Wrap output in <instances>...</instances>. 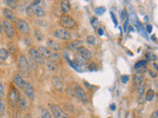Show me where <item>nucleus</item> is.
<instances>
[{
	"label": "nucleus",
	"instance_id": "f257e3e1",
	"mask_svg": "<svg viewBox=\"0 0 158 118\" xmlns=\"http://www.w3.org/2000/svg\"><path fill=\"white\" fill-rule=\"evenodd\" d=\"M18 69L19 72L23 75L24 77H29L31 73V67L29 65L28 59L25 57V55H20L19 59H18Z\"/></svg>",
	"mask_w": 158,
	"mask_h": 118
},
{
	"label": "nucleus",
	"instance_id": "f03ea898",
	"mask_svg": "<svg viewBox=\"0 0 158 118\" xmlns=\"http://www.w3.org/2000/svg\"><path fill=\"white\" fill-rule=\"evenodd\" d=\"M59 24L64 29H75L77 26V23L72 17L67 14H63L59 19Z\"/></svg>",
	"mask_w": 158,
	"mask_h": 118
},
{
	"label": "nucleus",
	"instance_id": "7ed1b4c3",
	"mask_svg": "<svg viewBox=\"0 0 158 118\" xmlns=\"http://www.w3.org/2000/svg\"><path fill=\"white\" fill-rule=\"evenodd\" d=\"M2 24H3V32L6 37H9V39L14 37L15 29H14V26L12 25V23L9 22L8 20H4V21L2 22Z\"/></svg>",
	"mask_w": 158,
	"mask_h": 118
},
{
	"label": "nucleus",
	"instance_id": "20e7f679",
	"mask_svg": "<svg viewBox=\"0 0 158 118\" xmlns=\"http://www.w3.org/2000/svg\"><path fill=\"white\" fill-rule=\"evenodd\" d=\"M74 91V95L79 101H83V102H87L88 101V97H87V93H86V91L82 88L81 86L79 85H76L73 89Z\"/></svg>",
	"mask_w": 158,
	"mask_h": 118
},
{
	"label": "nucleus",
	"instance_id": "39448f33",
	"mask_svg": "<svg viewBox=\"0 0 158 118\" xmlns=\"http://www.w3.org/2000/svg\"><path fill=\"white\" fill-rule=\"evenodd\" d=\"M53 35H54L55 39H58L61 41H67L71 39V34L68 32L65 29H59V30H56L54 33H53Z\"/></svg>",
	"mask_w": 158,
	"mask_h": 118
},
{
	"label": "nucleus",
	"instance_id": "423d86ee",
	"mask_svg": "<svg viewBox=\"0 0 158 118\" xmlns=\"http://www.w3.org/2000/svg\"><path fill=\"white\" fill-rule=\"evenodd\" d=\"M16 26L17 29L19 30V32L22 35H29L31 33L30 27H29L28 23L23 19H17L16 21Z\"/></svg>",
	"mask_w": 158,
	"mask_h": 118
},
{
	"label": "nucleus",
	"instance_id": "0eeeda50",
	"mask_svg": "<svg viewBox=\"0 0 158 118\" xmlns=\"http://www.w3.org/2000/svg\"><path fill=\"white\" fill-rule=\"evenodd\" d=\"M29 53H30V57L32 58L37 64H40V65H43L44 64V60L42 57V55L40 54V52L38 51V49H36L35 47H31L29 49Z\"/></svg>",
	"mask_w": 158,
	"mask_h": 118
},
{
	"label": "nucleus",
	"instance_id": "6e6552de",
	"mask_svg": "<svg viewBox=\"0 0 158 118\" xmlns=\"http://www.w3.org/2000/svg\"><path fill=\"white\" fill-rule=\"evenodd\" d=\"M19 99H20V93H19V92H18V90L15 88H12L10 91V93H9V95H8L9 103H10L12 106H15L16 104H18Z\"/></svg>",
	"mask_w": 158,
	"mask_h": 118
},
{
	"label": "nucleus",
	"instance_id": "1a4fd4ad",
	"mask_svg": "<svg viewBox=\"0 0 158 118\" xmlns=\"http://www.w3.org/2000/svg\"><path fill=\"white\" fill-rule=\"evenodd\" d=\"M50 111H52L54 118H68L67 114H66V113L61 109V106L58 105L52 104V105H50Z\"/></svg>",
	"mask_w": 158,
	"mask_h": 118
},
{
	"label": "nucleus",
	"instance_id": "9d476101",
	"mask_svg": "<svg viewBox=\"0 0 158 118\" xmlns=\"http://www.w3.org/2000/svg\"><path fill=\"white\" fill-rule=\"evenodd\" d=\"M12 81H13V84H14L18 89H20V90H24V89H25L27 82L24 80V78L22 77L21 75L15 74Z\"/></svg>",
	"mask_w": 158,
	"mask_h": 118
},
{
	"label": "nucleus",
	"instance_id": "9b49d317",
	"mask_svg": "<svg viewBox=\"0 0 158 118\" xmlns=\"http://www.w3.org/2000/svg\"><path fill=\"white\" fill-rule=\"evenodd\" d=\"M77 52L79 53L80 57L85 60V61L92 58V53H91V51L89 50L88 48L84 47V46H79V47L77 48Z\"/></svg>",
	"mask_w": 158,
	"mask_h": 118
},
{
	"label": "nucleus",
	"instance_id": "f8f14e48",
	"mask_svg": "<svg viewBox=\"0 0 158 118\" xmlns=\"http://www.w3.org/2000/svg\"><path fill=\"white\" fill-rule=\"evenodd\" d=\"M31 9H32V13L35 15V16L42 18L46 15V12H44V8L42 7L41 5H37V4H31L30 5Z\"/></svg>",
	"mask_w": 158,
	"mask_h": 118
},
{
	"label": "nucleus",
	"instance_id": "ddd939ff",
	"mask_svg": "<svg viewBox=\"0 0 158 118\" xmlns=\"http://www.w3.org/2000/svg\"><path fill=\"white\" fill-rule=\"evenodd\" d=\"M46 45H48V48L50 50H52L53 52H58V51L61 50V45L58 43L57 41H53L52 39H48L46 41Z\"/></svg>",
	"mask_w": 158,
	"mask_h": 118
},
{
	"label": "nucleus",
	"instance_id": "4468645a",
	"mask_svg": "<svg viewBox=\"0 0 158 118\" xmlns=\"http://www.w3.org/2000/svg\"><path fill=\"white\" fill-rule=\"evenodd\" d=\"M3 15L4 17L6 18V20H8L9 22H16L17 21V18L15 13L13 12V10H11L10 8H4L3 9Z\"/></svg>",
	"mask_w": 158,
	"mask_h": 118
},
{
	"label": "nucleus",
	"instance_id": "2eb2a0df",
	"mask_svg": "<svg viewBox=\"0 0 158 118\" xmlns=\"http://www.w3.org/2000/svg\"><path fill=\"white\" fill-rule=\"evenodd\" d=\"M24 92H25V95L29 97L30 99H34L35 97V91H34V87L32 86L30 83H27L26 87L24 89Z\"/></svg>",
	"mask_w": 158,
	"mask_h": 118
},
{
	"label": "nucleus",
	"instance_id": "dca6fc26",
	"mask_svg": "<svg viewBox=\"0 0 158 118\" xmlns=\"http://www.w3.org/2000/svg\"><path fill=\"white\" fill-rule=\"evenodd\" d=\"M38 51L40 52V54L42 55L43 58H50V54H52V51L48 49V47H46V46H39Z\"/></svg>",
	"mask_w": 158,
	"mask_h": 118
},
{
	"label": "nucleus",
	"instance_id": "f3484780",
	"mask_svg": "<svg viewBox=\"0 0 158 118\" xmlns=\"http://www.w3.org/2000/svg\"><path fill=\"white\" fill-rule=\"evenodd\" d=\"M143 81H144V75L142 73H136L134 75V77H133V82H134V84L137 87L141 86Z\"/></svg>",
	"mask_w": 158,
	"mask_h": 118
},
{
	"label": "nucleus",
	"instance_id": "a211bd4d",
	"mask_svg": "<svg viewBox=\"0 0 158 118\" xmlns=\"http://www.w3.org/2000/svg\"><path fill=\"white\" fill-rule=\"evenodd\" d=\"M61 11L63 12V14L68 13L71 9L70 2L67 1V0H63V1H61Z\"/></svg>",
	"mask_w": 158,
	"mask_h": 118
},
{
	"label": "nucleus",
	"instance_id": "6ab92c4d",
	"mask_svg": "<svg viewBox=\"0 0 158 118\" xmlns=\"http://www.w3.org/2000/svg\"><path fill=\"white\" fill-rule=\"evenodd\" d=\"M52 84H53V87L55 88V90L59 91V92L62 91V83L57 77L52 78Z\"/></svg>",
	"mask_w": 158,
	"mask_h": 118
},
{
	"label": "nucleus",
	"instance_id": "aec40b11",
	"mask_svg": "<svg viewBox=\"0 0 158 118\" xmlns=\"http://www.w3.org/2000/svg\"><path fill=\"white\" fill-rule=\"evenodd\" d=\"M80 43H81V42L78 41H71L67 44V45H66V48H67L68 50H77V48L79 47Z\"/></svg>",
	"mask_w": 158,
	"mask_h": 118
},
{
	"label": "nucleus",
	"instance_id": "412c9836",
	"mask_svg": "<svg viewBox=\"0 0 158 118\" xmlns=\"http://www.w3.org/2000/svg\"><path fill=\"white\" fill-rule=\"evenodd\" d=\"M44 64H46V68H48V70L52 71V72H54V71L57 70V65L55 64V62L50 61V60H48L46 62H44Z\"/></svg>",
	"mask_w": 158,
	"mask_h": 118
},
{
	"label": "nucleus",
	"instance_id": "4be33fe9",
	"mask_svg": "<svg viewBox=\"0 0 158 118\" xmlns=\"http://www.w3.org/2000/svg\"><path fill=\"white\" fill-rule=\"evenodd\" d=\"M9 57V51L5 48H0V61H5Z\"/></svg>",
	"mask_w": 158,
	"mask_h": 118
},
{
	"label": "nucleus",
	"instance_id": "5701e85b",
	"mask_svg": "<svg viewBox=\"0 0 158 118\" xmlns=\"http://www.w3.org/2000/svg\"><path fill=\"white\" fill-rule=\"evenodd\" d=\"M146 63H147L146 60H141V61H137L136 63L134 64V69L135 70H139V69L146 67Z\"/></svg>",
	"mask_w": 158,
	"mask_h": 118
},
{
	"label": "nucleus",
	"instance_id": "b1692460",
	"mask_svg": "<svg viewBox=\"0 0 158 118\" xmlns=\"http://www.w3.org/2000/svg\"><path fill=\"white\" fill-rule=\"evenodd\" d=\"M154 95H155L154 91H153L152 89H149V90L147 91V93H146V95H145L146 101H151L153 99H154Z\"/></svg>",
	"mask_w": 158,
	"mask_h": 118
},
{
	"label": "nucleus",
	"instance_id": "393cba45",
	"mask_svg": "<svg viewBox=\"0 0 158 118\" xmlns=\"http://www.w3.org/2000/svg\"><path fill=\"white\" fill-rule=\"evenodd\" d=\"M4 2L7 4L8 7L11 8V10H12V9H17L18 7V2L15 1V0H6V1Z\"/></svg>",
	"mask_w": 158,
	"mask_h": 118
},
{
	"label": "nucleus",
	"instance_id": "a878e982",
	"mask_svg": "<svg viewBox=\"0 0 158 118\" xmlns=\"http://www.w3.org/2000/svg\"><path fill=\"white\" fill-rule=\"evenodd\" d=\"M18 105H19L20 109H21V110H24V109L26 108V105H27L26 99H24V97H20V99H19V101H18Z\"/></svg>",
	"mask_w": 158,
	"mask_h": 118
},
{
	"label": "nucleus",
	"instance_id": "bb28decb",
	"mask_svg": "<svg viewBox=\"0 0 158 118\" xmlns=\"http://www.w3.org/2000/svg\"><path fill=\"white\" fill-rule=\"evenodd\" d=\"M86 42H87V44H89V45L94 46L96 44V39L93 35H89V37H87V39H86Z\"/></svg>",
	"mask_w": 158,
	"mask_h": 118
},
{
	"label": "nucleus",
	"instance_id": "cd10ccee",
	"mask_svg": "<svg viewBox=\"0 0 158 118\" xmlns=\"http://www.w3.org/2000/svg\"><path fill=\"white\" fill-rule=\"evenodd\" d=\"M59 58H61V56H59V54L57 52H52V54H50V58H48V60H50V61H58Z\"/></svg>",
	"mask_w": 158,
	"mask_h": 118
},
{
	"label": "nucleus",
	"instance_id": "c85d7f7f",
	"mask_svg": "<svg viewBox=\"0 0 158 118\" xmlns=\"http://www.w3.org/2000/svg\"><path fill=\"white\" fill-rule=\"evenodd\" d=\"M90 23H91V26H92L94 29H97L98 27H99V20H98V18H96V17L91 18Z\"/></svg>",
	"mask_w": 158,
	"mask_h": 118
},
{
	"label": "nucleus",
	"instance_id": "c756f323",
	"mask_svg": "<svg viewBox=\"0 0 158 118\" xmlns=\"http://www.w3.org/2000/svg\"><path fill=\"white\" fill-rule=\"evenodd\" d=\"M41 116H42V118H52V115H50V111H48V109H46V108L42 109V111H41Z\"/></svg>",
	"mask_w": 158,
	"mask_h": 118
},
{
	"label": "nucleus",
	"instance_id": "7c9ffc66",
	"mask_svg": "<svg viewBox=\"0 0 158 118\" xmlns=\"http://www.w3.org/2000/svg\"><path fill=\"white\" fill-rule=\"evenodd\" d=\"M5 103H4L3 99H0V115H3L5 112Z\"/></svg>",
	"mask_w": 158,
	"mask_h": 118
},
{
	"label": "nucleus",
	"instance_id": "2f4dec72",
	"mask_svg": "<svg viewBox=\"0 0 158 118\" xmlns=\"http://www.w3.org/2000/svg\"><path fill=\"white\" fill-rule=\"evenodd\" d=\"M106 11V8L105 7H97L95 8V13L97 15H103Z\"/></svg>",
	"mask_w": 158,
	"mask_h": 118
},
{
	"label": "nucleus",
	"instance_id": "473e14b6",
	"mask_svg": "<svg viewBox=\"0 0 158 118\" xmlns=\"http://www.w3.org/2000/svg\"><path fill=\"white\" fill-rule=\"evenodd\" d=\"M137 92H139V99H141L142 97H143V95H144V87L142 86V85L139 87V91H137Z\"/></svg>",
	"mask_w": 158,
	"mask_h": 118
},
{
	"label": "nucleus",
	"instance_id": "72a5a7b5",
	"mask_svg": "<svg viewBox=\"0 0 158 118\" xmlns=\"http://www.w3.org/2000/svg\"><path fill=\"white\" fill-rule=\"evenodd\" d=\"M35 37H36V39H37L38 41H40L43 39V34H42V33L40 32L39 30H36L35 31Z\"/></svg>",
	"mask_w": 158,
	"mask_h": 118
},
{
	"label": "nucleus",
	"instance_id": "f704fd0d",
	"mask_svg": "<svg viewBox=\"0 0 158 118\" xmlns=\"http://www.w3.org/2000/svg\"><path fill=\"white\" fill-rule=\"evenodd\" d=\"M151 57L153 58V60H156L157 59V57H156V55H154L153 53H147V54L145 55V59H146V61L147 60H151Z\"/></svg>",
	"mask_w": 158,
	"mask_h": 118
},
{
	"label": "nucleus",
	"instance_id": "c9c22d12",
	"mask_svg": "<svg viewBox=\"0 0 158 118\" xmlns=\"http://www.w3.org/2000/svg\"><path fill=\"white\" fill-rule=\"evenodd\" d=\"M126 18H128V13H126V9H124V10L122 11V14H121V20L124 21V20H126Z\"/></svg>",
	"mask_w": 158,
	"mask_h": 118
},
{
	"label": "nucleus",
	"instance_id": "e433bc0d",
	"mask_svg": "<svg viewBox=\"0 0 158 118\" xmlns=\"http://www.w3.org/2000/svg\"><path fill=\"white\" fill-rule=\"evenodd\" d=\"M121 81H122V83L123 84H126L128 83V75H123V76L121 77Z\"/></svg>",
	"mask_w": 158,
	"mask_h": 118
},
{
	"label": "nucleus",
	"instance_id": "4c0bfd02",
	"mask_svg": "<svg viewBox=\"0 0 158 118\" xmlns=\"http://www.w3.org/2000/svg\"><path fill=\"white\" fill-rule=\"evenodd\" d=\"M4 97V86L2 83H0V99Z\"/></svg>",
	"mask_w": 158,
	"mask_h": 118
},
{
	"label": "nucleus",
	"instance_id": "58836bf2",
	"mask_svg": "<svg viewBox=\"0 0 158 118\" xmlns=\"http://www.w3.org/2000/svg\"><path fill=\"white\" fill-rule=\"evenodd\" d=\"M150 118H158V109L154 110L150 115Z\"/></svg>",
	"mask_w": 158,
	"mask_h": 118
},
{
	"label": "nucleus",
	"instance_id": "ea45409f",
	"mask_svg": "<svg viewBox=\"0 0 158 118\" xmlns=\"http://www.w3.org/2000/svg\"><path fill=\"white\" fill-rule=\"evenodd\" d=\"M110 15H111V17H112V19H113V22H114V24H115L116 26H117V25H118V22H117V19H116V17H115L114 13L111 12V13H110Z\"/></svg>",
	"mask_w": 158,
	"mask_h": 118
},
{
	"label": "nucleus",
	"instance_id": "a19ab883",
	"mask_svg": "<svg viewBox=\"0 0 158 118\" xmlns=\"http://www.w3.org/2000/svg\"><path fill=\"white\" fill-rule=\"evenodd\" d=\"M146 30H147L148 33H151L152 32V26H151L150 24H148V25L146 26Z\"/></svg>",
	"mask_w": 158,
	"mask_h": 118
},
{
	"label": "nucleus",
	"instance_id": "79ce46f5",
	"mask_svg": "<svg viewBox=\"0 0 158 118\" xmlns=\"http://www.w3.org/2000/svg\"><path fill=\"white\" fill-rule=\"evenodd\" d=\"M98 34H99L100 35H103L104 32H103V30H102L101 28H99V29H98Z\"/></svg>",
	"mask_w": 158,
	"mask_h": 118
},
{
	"label": "nucleus",
	"instance_id": "37998d69",
	"mask_svg": "<svg viewBox=\"0 0 158 118\" xmlns=\"http://www.w3.org/2000/svg\"><path fill=\"white\" fill-rule=\"evenodd\" d=\"M2 33H3V24L0 21V34H2Z\"/></svg>",
	"mask_w": 158,
	"mask_h": 118
},
{
	"label": "nucleus",
	"instance_id": "c03bdc74",
	"mask_svg": "<svg viewBox=\"0 0 158 118\" xmlns=\"http://www.w3.org/2000/svg\"><path fill=\"white\" fill-rule=\"evenodd\" d=\"M124 32H126V30H128V28H126V27H128V21H126V23H124Z\"/></svg>",
	"mask_w": 158,
	"mask_h": 118
},
{
	"label": "nucleus",
	"instance_id": "a18cd8bd",
	"mask_svg": "<svg viewBox=\"0 0 158 118\" xmlns=\"http://www.w3.org/2000/svg\"><path fill=\"white\" fill-rule=\"evenodd\" d=\"M111 107H112L113 110H115V108H116V107H115V104H112V106H111Z\"/></svg>",
	"mask_w": 158,
	"mask_h": 118
}]
</instances>
